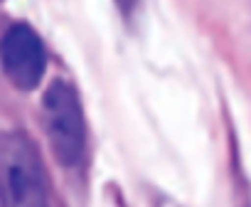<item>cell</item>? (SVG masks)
I'll return each mask as SVG.
<instances>
[{"label": "cell", "instance_id": "3", "mask_svg": "<svg viewBox=\"0 0 251 207\" xmlns=\"http://www.w3.org/2000/svg\"><path fill=\"white\" fill-rule=\"evenodd\" d=\"M0 59L8 81L20 91L40 86L47 69V52L40 35L27 23H15L5 30L0 45Z\"/></svg>", "mask_w": 251, "mask_h": 207}, {"label": "cell", "instance_id": "1", "mask_svg": "<svg viewBox=\"0 0 251 207\" xmlns=\"http://www.w3.org/2000/svg\"><path fill=\"white\" fill-rule=\"evenodd\" d=\"M42 126L52 155L62 168H79L86 153V121L76 89L54 79L42 96Z\"/></svg>", "mask_w": 251, "mask_h": 207}, {"label": "cell", "instance_id": "4", "mask_svg": "<svg viewBox=\"0 0 251 207\" xmlns=\"http://www.w3.org/2000/svg\"><path fill=\"white\" fill-rule=\"evenodd\" d=\"M113 3H116V8H118V13H121L123 18H131V15L138 10L141 0H113Z\"/></svg>", "mask_w": 251, "mask_h": 207}, {"label": "cell", "instance_id": "2", "mask_svg": "<svg viewBox=\"0 0 251 207\" xmlns=\"http://www.w3.org/2000/svg\"><path fill=\"white\" fill-rule=\"evenodd\" d=\"M0 173H3L5 205H47L50 178L37 146L23 131H8L0 141Z\"/></svg>", "mask_w": 251, "mask_h": 207}]
</instances>
